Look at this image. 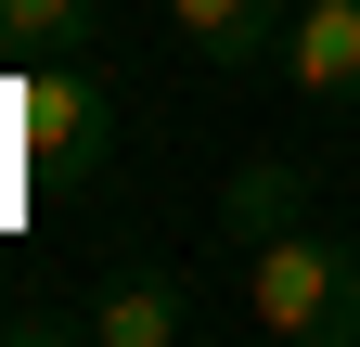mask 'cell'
Returning <instances> with one entry per match:
<instances>
[{"label":"cell","instance_id":"1","mask_svg":"<svg viewBox=\"0 0 360 347\" xmlns=\"http://www.w3.org/2000/svg\"><path fill=\"white\" fill-rule=\"evenodd\" d=\"M245 322L270 347H360V244L322 219L245 244Z\"/></svg>","mask_w":360,"mask_h":347},{"label":"cell","instance_id":"2","mask_svg":"<svg viewBox=\"0 0 360 347\" xmlns=\"http://www.w3.org/2000/svg\"><path fill=\"white\" fill-rule=\"evenodd\" d=\"M0 142H13L26 181H103V155H116V91L90 65H39L0 91Z\"/></svg>","mask_w":360,"mask_h":347},{"label":"cell","instance_id":"3","mask_svg":"<svg viewBox=\"0 0 360 347\" xmlns=\"http://www.w3.org/2000/svg\"><path fill=\"white\" fill-rule=\"evenodd\" d=\"M77 334L90 347H180V334H193V283H180V270H116L103 296H90Z\"/></svg>","mask_w":360,"mask_h":347},{"label":"cell","instance_id":"4","mask_svg":"<svg viewBox=\"0 0 360 347\" xmlns=\"http://www.w3.org/2000/svg\"><path fill=\"white\" fill-rule=\"evenodd\" d=\"M283 77H296L309 103H360V0H296Z\"/></svg>","mask_w":360,"mask_h":347},{"label":"cell","instance_id":"5","mask_svg":"<svg viewBox=\"0 0 360 347\" xmlns=\"http://www.w3.org/2000/svg\"><path fill=\"white\" fill-rule=\"evenodd\" d=\"M309 219V167L296 155H245L232 181H219V244H270Z\"/></svg>","mask_w":360,"mask_h":347},{"label":"cell","instance_id":"6","mask_svg":"<svg viewBox=\"0 0 360 347\" xmlns=\"http://www.w3.org/2000/svg\"><path fill=\"white\" fill-rule=\"evenodd\" d=\"M180 26H193V52H219V65H257V52H283V0H180Z\"/></svg>","mask_w":360,"mask_h":347}]
</instances>
